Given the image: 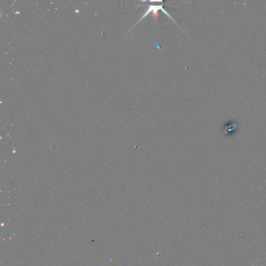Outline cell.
Masks as SVG:
<instances>
[{"label": "cell", "instance_id": "6da1fadb", "mask_svg": "<svg viewBox=\"0 0 266 266\" xmlns=\"http://www.w3.org/2000/svg\"><path fill=\"white\" fill-rule=\"evenodd\" d=\"M238 129V123L236 121H229L222 127V133L225 136H229L235 133Z\"/></svg>", "mask_w": 266, "mask_h": 266}]
</instances>
